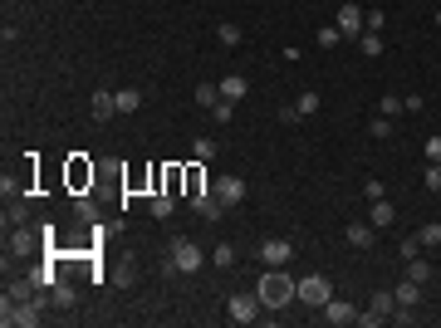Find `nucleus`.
Segmentation results:
<instances>
[{"label": "nucleus", "instance_id": "obj_1", "mask_svg": "<svg viewBox=\"0 0 441 328\" xmlns=\"http://www.w3.org/2000/svg\"><path fill=\"white\" fill-rule=\"evenodd\" d=\"M294 289H299V279H290L285 275V265H275V270H265L260 275V304L265 309H285V304H294Z\"/></svg>", "mask_w": 441, "mask_h": 328}, {"label": "nucleus", "instance_id": "obj_2", "mask_svg": "<svg viewBox=\"0 0 441 328\" xmlns=\"http://www.w3.org/2000/svg\"><path fill=\"white\" fill-rule=\"evenodd\" d=\"M201 265H206V250L192 235H177L167 250V275H201Z\"/></svg>", "mask_w": 441, "mask_h": 328}, {"label": "nucleus", "instance_id": "obj_3", "mask_svg": "<svg viewBox=\"0 0 441 328\" xmlns=\"http://www.w3.org/2000/svg\"><path fill=\"white\" fill-rule=\"evenodd\" d=\"M255 255H260V265H265V270L290 265V260H294V240H290V235H270V240H260V250H255Z\"/></svg>", "mask_w": 441, "mask_h": 328}, {"label": "nucleus", "instance_id": "obj_4", "mask_svg": "<svg viewBox=\"0 0 441 328\" xmlns=\"http://www.w3.org/2000/svg\"><path fill=\"white\" fill-rule=\"evenodd\" d=\"M294 299H299V304H314V309H324V304L333 299V284L324 279V275H304V279H299V289H294Z\"/></svg>", "mask_w": 441, "mask_h": 328}, {"label": "nucleus", "instance_id": "obj_5", "mask_svg": "<svg viewBox=\"0 0 441 328\" xmlns=\"http://www.w3.org/2000/svg\"><path fill=\"white\" fill-rule=\"evenodd\" d=\"M260 309H265L260 294H230V299H225V319H230V324H255Z\"/></svg>", "mask_w": 441, "mask_h": 328}, {"label": "nucleus", "instance_id": "obj_6", "mask_svg": "<svg viewBox=\"0 0 441 328\" xmlns=\"http://www.w3.org/2000/svg\"><path fill=\"white\" fill-rule=\"evenodd\" d=\"M392 309H397V294H387V289H378V294L368 299V314H358V328L387 324V319H392Z\"/></svg>", "mask_w": 441, "mask_h": 328}, {"label": "nucleus", "instance_id": "obj_7", "mask_svg": "<svg viewBox=\"0 0 441 328\" xmlns=\"http://www.w3.org/2000/svg\"><path fill=\"white\" fill-rule=\"evenodd\" d=\"M211 187H216L220 206H240V201H245V177H240V172H225V177H216Z\"/></svg>", "mask_w": 441, "mask_h": 328}, {"label": "nucleus", "instance_id": "obj_8", "mask_svg": "<svg viewBox=\"0 0 441 328\" xmlns=\"http://www.w3.org/2000/svg\"><path fill=\"white\" fill-rule=\"evenodd\" d=\"M333 25L343 30V39H358V34H363V5L343 0V5H338V15H333Z\"/></svg>", "mask_w": 441, "mask_h": 328}, {"label": "nucleus", "instance_id": "obj_9", "mask_svg": "<svg viewBox=\"0 0 441 328\" xmlns=\"http://www.w3.org/2000/svg\"><path fill=\"white\" fill-rule=\"evenodd\" d=\"M192 211H197L201 220H220V211H225V206H220L216 187H201V191H192Z\"/></svg>", "mask_w": 441, "mask_h": 328}, {"label": "nucleus", "instance_id": "obj_10", "mask_svg": "<svg viewBox=\"0 0 441 328\" xmlns=\"http://www.w3.org/2000/svg\"><path fill=\"white\" fill-rule=\"evenodd\" d=\"M5 250H10V255H35V250H39V240H35V230H30V225H10Z\"/></svg>", "mask_w": 441, "mask_h": 328}, {"label": "nucleus", "instance_id": "obj_11", "mask_svg": "<svg viewBox=\"0 0 441 328\" xmlns=\"http://www.w3.org/2000/svg\"><path fill=\"white\" fill-rule=\"evenodd\" d=\"M343 240H348L353 250H368V245L378 240V225H373V220H368V225H363V220H353V225L343 230Z\"/></svg>", "mask_w": 441, "mask_h": 328}, {"label": "nucleus", "instance_id": "obj_12", "mask_svg": "<svg viewBox=\"0 0 441 328\" xmlns=\"http://www.w3.org/2000/svg\"><path fill=\"white\" fill-rule=\"evenodd\" d=\"M74 304H79V289H74L69 279H59V284L49 289V309H59V314H69Z\"/></svg>", "mask_w": 441, "mask_h": 328}, {"label": "nucleus", "instance_id": "obj_13", "mask_svg": "<svg viewBox=\"0 0 441 328\" xmlns=\"http://www.w3.org/2000/svg\"><path fill=\"white\" fill-rule=\"evenodd\" d=\"M324 324H333V328L358 324V309H353V304H343V299H329V304H324Z\"/></svg>", "mask_w": 441, "mask_h": 328}, {"label": "nucleus", "instance_id": "obj_14", "mask_svg": "<svg viewBox=\"0 0 441 328\" xmlns=\"http://www.w3.org/2000/svg\"><path fill=\"white\" fill-rule=\"evenodd\" d=\"M94 118H99V122L118 118V94H113V89H94Z\"/></svg>", "mask_w": 441, "mask_h": 328}, {"label": "nucleus", "instance_id": "obj_15", "mask_svg": "<svg viewBox=\"0 0 441 328\" xmlns=\"http://www.w3.org/2000/svg\"><path fill=\"white\" fill-rule=\"evenodd\" d=\"M245 94H250L245 74H225V79H220V99H225V103H240Z\"/></svg>", "mask_w": 441, "mask_h": 328}, {"label": "nucleus", "instance_id": "obj_16", "mask_svg": "<svg viewBox=\"0 0 441 328\" xmlns=\"http://www.w3.org/2000/svg\"><path fill=\"white\" fill-rule=\"evenodd\" d=\"M39 294H44V289H39V284H35L30 275H25V279H10V284H5V299H39Z\"/></svg>", "mask_w": 441, "mask_h": 328}, {"label": "nucleus", "instance_id": "obj_17", "mask_svg": "<svg viewBox=\"0 0 441 328\" xmlns=\"http://www.w3.org/2000/svg\"><path fill=\"white\" fill-rule=\"evenodd\" d=\"M142 99H147V94H142V89H132V84H128V89H118V118L137 113V108H142Z\"/></svg>", "mask_w": 441, "mask_h": 328}, {"label": "nucleus", "instance_id": "obj_18", "mask_svg": "<svg viewBox=\"0 0 441 328\" xmlns=\"http://www.w3.org/2000/svg\"><path fill=\"white\" fill-rule=\"evenodd\" d=\"M402 275L417 279V284H427V279H432V265H427L422 255H412V260H402Z\"/></svg>", "mask_w": 441, "mask_h": 328}, {"label": "nucleus", "instance_id": "obj_19", "mask_svg": "<svg viewBox=\"0 0 441 328\" xmlns=\"http://www.w3.org/2000/svg\"><path fill=\"white\" fill-rule=\"evenodd\" d=\"M147 211H152V216H157V220H167V216H172V211H177V196H172V191H157V196L147 201Z\"/></svg>", "mask_w": 441, "mask_h": 328}, {"label": "nucleus", "instance_id": "obj_20", "mask_svg": "<svg viewBox=\"0 0 441 328\" xmlns=\"http://www.w3.org/2000/svg\"><path fill=\"white\" fill-rule=\"evenodd\" d=\"M216 39L225 44V49H235V44H245V34H240V25H235V20H220V25H216Z\"/></svg>", "mask_w": 441, "mask_h": 328}, {"label": "nucleus", "instance_id": "obj_21", "mask_svg": "<svg viewBox=\"0 0 441 328\" xmlns=\"http://www.w3.org/2000/svg\"><path fill=\"white\" fill-rule=\"evenodd\" d=\"M319 103H324V99H319L314 89H304V94L294 99V113H299V122H304V118H314V113H319Z\"/></svg>", "mask_w": 441, "mask_h": 328}, {"label": "nucleus", "instance_id": "obj_22", "mask_svg": "<svg viewBox=\"0 0 441 328\" xmlns=\"http://www.w3.org/2000/svg\"><path fill=\"white\" fill-rule=\"evenodd\" d=\"M392 220H397V211H392V201H387V196H383V201H373V225H378V230H387Z\"/></svg>", "mask_w": 441, "mask_h": 328}, {"label": "nucleus", "instance_id": "obj_23", "mask_svg": "<svg viewBox=\"0 0 441 328\" xmlns=\"http://www.w3.org/2000/svg\"><path fill=\"white\" fill-rule=\"evenodd\" d=\"M197 103H201V108L211 113L220 103V84H197Z\"/></svg>", "mask_w": 441, "mask_h": 328}, {"label": "nucleus", "instance_id": "obj_24", "mask_svg": "<svg viewBox=\"0 0 441 328\" xmlns=\"http://www.w3.org/2000/svg\"><path fill=\"white\" fill-rule=\"evenodd\" d=\"M235 260H240V250H235V245H216V255H211V265H216V270H235Z\"/></svg>", "mask_w": 441, "mask_h": 328}, {"label": "nucleus", "instance_id": "obj_25", "mask_svg": "<svg viewBox=\"0 0 441 328\" xmlns=\"http://www.w3.org/2000/svg\"><path fill=\"white\" fill-rule=\"evenodd\" d=\"M417 240H422V250H437L441 245V220H427V225L417 230Z\"/></svg>", "mask_w": 441, "mask_h": 328}, {"label": "nucleus", "instance_id": "obj_26", "mask_svg": "<svg viewBox=\"0 0 441 328\" xmlns=\"http://www.w3.org/2000/svg\"><path fill=\"white\" fill-rule=\"evenodd\" d=\"M358 49H363L368 59H378V54H383V34H373V30H368V34H358Z\"/></svg>", "mask_w": 441, "mask_h": 328}, {"label": "nucleus", "instance_id": "obj_27", "mask_svg": "<svg viewBox=\"0 0 441 328\" xmlns=\"http://www.w3.org/2000/svg\"><path fill=\"white\" fill-rule=\"evenodd\" d=\"M192 157H197V162H211V157H216V142H211V137H197V142H192Z\"/></svg>", "mask_w": 441, "mask_h": 328}, {"label": "nucleus", "instance_id": "obj_28", "mask_svg": "<svg viewBox=\"0 0 441 328\" xmlns=\"http://www.w3.org/2000/svg\"><path fill=\"white\" fill-rule=\"evenodd\" d=\"M319 44H324V49L343 44V30H338V25H324V30H319Z\"/></svg>", "mask_w": 441, "mask_h": 328}, {"label": "nucleus", "instance_id": "obj_29", "mask_svg": "<svg viewBox=\"0 0 441 328\" xmlns=\"http://www.w3.org/2000/svg\"><path fill=\"white\" fill-rule=\"evenodd\" d=\"M402 108H407V103H402L397 94H383V103H378V113H383V118H392V113H402Z\"/></svg>", "mask_w": 441, "mask_h": 328}, {"label": "nucleus", "instance_id": "obj_30", "mask_svg": "<svg viewBox=\"0 0 441 328\" xmlns=\"http://www.w3.org/2000/svg\"><path fill=\"white\" fill-rule=\"evenodd\" d=\"M422 187H427V191H441V162H432V167H427V177H422Z\"/></svg>", "mask_w": 441, "mask_h": 328}, {"label": "nucleus", "instance_id": "obj_31", "mask_svg": "<svg viewBox=\"0 0 441 328\" xmlns=\"http://www.w3.org/2000/svg\"><path fill=\"white\" fill-rule=\"evenodd\" d=\"M211 118H216V122H235V103H225V99H220L216 108H211Z\"/></svg>", "mask_w": 441, "mask_h": 328}, {"label": "nucleus", "instance_id": "obj_32", "mask_svg": "<svg viewBox=\"0 0 441 328\" xmlns=\"http://www.w3.org/2000/svg\"><path fill=\"white\" fill-rule=\"evenodd\" d=\"M363 196H368V201H383V182L368 177V182H363Z\"/></svg>", "mask_w": 441, "mask_h": 328}, {"label": "nucleus", "instance_id": "obj_33", "mask_svg": "<svg viewBox=\"0 0 441 328\" xmlns=\"http://www.w3.org/2000/svg\"><path fill=\"white\" fill-rule=\"evenodd\" d=\"M412 255H422V240L417 235H402V260H412Z\"/></svg>", "mask_w": 441, "mask_h": 328}, {"label": "nucleus", "instance_id": "obj_34", "mask_svg": "<svg viewBox=\"0 0 441 328\" xmlns=\"http://www.w3.org/2000/svg\"><path fill=\"white\" fill-rule=\"evenodd\" d=\"M387 324L407 328V324H417V314H412V309H392V319H387Z\"/></svg>", "mask_w": 441, "mask_h": 328}, {"label": "nucleus", "instance_id": "obj_35", "mask_svg": "<svg viewBox=\"0 0 441 328\" xmlns=\"http://www.w3.org/2000/svg\"><path fill=\"white\" fill-rule=\"evenodd\" d=\"M383 25H387V15H383V10H368V30L383 34Z\"/></svg>", "mask_w": 441, "mask_h": 328}, {"label": "nucleus", "instance_id": "obj_36", "mask_svg": "<svg viewBox=\"0 0 441 328\" xmlns=\"http://www.w3.org/2000/svg\"><path fill=\"white\" fill-rule=\"evenodd\" d=\"M368 132H373V137H387V132H392V122H387V118H373V122H368Z\"/></svg>", "mask_w": 441, "mask_h": 328}, {"label": "nucleus", "instance_id": "obj_37", "mask_svg": "<svg viewBox=\"0 0 441 328\" xmlns=\"http://www.w3.org/2000/svg\"><path fill=\"white\" fill-rule=\"evenodd\" d=\"M427 157H432V162H441V132H432V137H427Z\"/></svg>", "mask_w": 441, "mask_h": 328}, {"label": "nucleus", "instance_id": "obj_38", "mask_svg": "<svg viewBox=\"0 0 441 328\" xmlns=\"http://www.w3.org/2000/svg\"><path fill=\"white\" fill-rule=\"evenodd\" d=\"M437 30H441V10H437Z\"/></svg>", "mask_w": 441, "mask_h": 328}]
</instances>
